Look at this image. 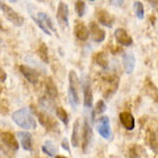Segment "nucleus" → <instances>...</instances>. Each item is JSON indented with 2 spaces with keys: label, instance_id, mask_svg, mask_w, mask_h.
I'll list each match as a JSON object with an SVG mask.
<instances>
[{
  "label": "nucleus",
  "instance_id": "1",
  "mask_svg": "<svg viewBox=\"0 0 158 158\" xmlns=\"http://www.w3.org/2000/svg\"><path fill=\"white\" fill-rule=\"evenodd\" d=\"M12 120L16 125H19L23 129L27 131H33L37 128V121L34 116L32 115V112L27 110V108H21L12 113Z\"/></svg>",
  "mask_w": 158,
  "mask_h": 158
},
{
  "label": "nucleus",
  "instance_id": "2",
  "mask_svg": "<svg viewBox=\"0 0 158 158\" xmlns=\"http://www.w3.org/2000/svg\"><path fill=\"white\" fill-rule=\"evenodd\" d=\"M79 88H81V82L75 71H70L69 74V102L73 107H77L79 104Z\"/></svg>",
  "mask_w": 158,
  "mask_h": 158
},
{
  "label": "nucleus",
  "instance_id": "3",
  "mask_svg": "<svg viewBox=\"0 0 158 158\" xmlns=\"http://www.w3.org/2000/svg\"><path fill=\"white\" fill-rule=\"evenodd\" d=\"M32 19L34 20V23L40 27V29H41L45 34H48V36H50L53 32H56V27H54L52 19L49 17L45 12H38L36 16L33 15Z\"/></svg>",
  "mask_w": 158,
  "mask_h": 158
},
{
  "label": "nucleus",
  "instance_id": "4",
  "mask_svg": "<svg viewBox=\"0 0 158 158\" xmlns=\"http://www.w3.org/2000/svg\"><path fill=\"white\" fill-rule=\"evenodd\" d=\"M82 88H83V104L86 110L92 108V90H91V83L87 77H83L82 81Z\"/></svg>",
  "mask_w": 158,
  "mask_h": 158
},
{
  "label": "nucleus",
  "instance_id": "5",
  "mask_svg": "<svg viewBox=\"0 0 158 158\" xmlns=\"http://www.w3.org/2000/svg\"><path fill=\"white\" fill-rule=\"evenodd\" d=\"M37 118L40 121V124H41L44 128H45L46 131H49L50 133H56L57 131L59 132L58 129V125L57 123L53 120V118L48 115V113H42V112H37Z\"/></svg>",
  "mask_w": 158,
  "mask_h": 158
},
{
  "label": "nucleus",
  "instance_id": "6",
  "mask_svg": "<svg viewBox=\"0 0 158 158\" xmlns=\"http://www.w3.org/2000/svg\"><path fill=\"white\" fill-rule=\"evenodd\" d=\"M2 141L4 148H7L8 150L12 153H17L19 150V141L16 140V136L11 132H3L2 133Z\"/></svg>",
  "mask_w": 158,
  "mask_h": 158
},
{
  "label": "nucleus",
  "instance_id": "7",
  "mask_svg": "<svg viewBox=\"0 0 158 158\" xmlns=\"http://www.w3.org/2000/svg\"><path fill=\"white\" fill-rule=\"evenodd\" d=\"M91 142H92V128L90 125V123L86 120L85 124H83V132H82V149H83V153L88 152V148L91 146Z\"/></svg>",
  "mask_w": 158,
  "mask_h": 158
},
{
  "label": "nucleus",
  "instance_id": "8",
  "mask_svg": "<svg viewBox=\"0 0 158 158\" xmlns=\"http://www.w3.org/2000/svg\"><path fill=\"white\" fill-rule=\"evenodd\" d=\"M98 132L103 138L106 140H111L112 138V132L110 127V118L107 116H103L98 120Z\"/></svg>",
  "mask_w": 158,
  "mask_h": 158
},
{
  "label": "nucleus",
  "instance_id": "9",
  "mask_svg": "<svg viewBox=\"0 0 158 158\" xmlns=\"http://www.w3.org/2000/svg\"><path fill=\"white\" fill-rule=\"evenodd\" d=\"M2 9H3V12H4V16H6V19L8 20V21H11L13 25L21 27L23 24H24L23 16H20V15L16 11H13V9L9 7V6H4V4H3V8Z\"/></svg>",
  "mask_w": 158,
  "mask_h": 158
},
{
  "label": "nucleus",
  "instance_id": "10",
  "mask_svg": "<svg viewBox=\"0 0 158 158\" xmlns=\"http://www.w3.org/2000/svg\"><path fill=\"white\" fill-rule=\"evenodd\" d=\"M57 20L61 24L62 28H67L69 27V7L66 3L61 2L58 4L57 8Z\"/></svg>",
  "mask_w": 158,
  "mask_h": 158
},
{
  "label": "nucleus",
  "instance_id": "11",
  "mask_svg": "<svg viewBox=\"0 0 158 158\" xmlns=\"http://www.w3.org/2000/svg\"><path fill=\"white\" fill-rule=\"evenodd\" d=\"M16 136L19 138V142L21 148L27 152H32L33 149V138H32V135L29 132H17Z\"/></svg>",
  "mask_w": 158,
  "mask_h": 158
},
{
  "label": "nucleus",
  "instance_id": "12",
  "mask_svg": "<svg viewBox=\"0 0 158 158\" xmlns=\"http://www.w3.org/2000/svg\"><path fill=\"white\" fill-rule=\"evenodd\" d=\"M90 36L92 38V41L94 42H98V44H100L104 41V38H106V32L103 31V29L98 25L96 23H90Z\"/></svg>",
  "mask_w": 158,
  "mask_h": 158
},
{
  "label": "nucleus",
  "instance_id": "13",
  "mask_svg": "<svg viewBox=\"0 0 158 158\" xmlns=\"http://www.w3.org/2000/svg\"><path fill=\"white\" fill-rule=\"evenodd\" d=\"M115 40L117 41V44H120L121 46H131L133 44L132 37L127 33L125 29H123V28H118L115 31Z\"/></svg>",
  "mask_w": 158,
  "mask_h": 158
},
{
  "label": "nucleus",
  "instance_id": "14",
  "mask_svg": "<svg viewBox=\"0 0 158 158\" xmlns=\"http://www.w3.org/2000/svg\"><path fill=\"white\" fill-rule=\"evenodd\" d=\"M123 66H124L127 74L133 73L135 66H136V58H135V54H133L132 52L123 53Z\"/></svg>",
  "mask_w": 158,
  "mask_h": 158
},
{
  "label": "nucleus",
  "instance_id": "15",
  "mask_svg": "<svg viewBox=\"0 0 158 158\" xmlns=\"http://www.w3.org/2000/svg\"><path fill=\"white\" fill-rule=\"evenodd\" d=\"M96 17H98L99 24L103 25V27L111 28L113 25V23H115V19H113V16L108 13L106 9H100V11H98L96 12Z\"/></svg>",
  "mask_w": 158,
  "mask_h": 158
},
{
  "label": "nucleus",
  "instance_id": "16",
  "mask_svg": "<svg viewBox=\"0 0 158 158\" xmlns=\"http://www.w3.org/2000/svg\"><path fill=\"white\" fill-rule=\"evenodd\" d=\"M20 71H21L24 78H25L29 83H32V85H37L38 74H37V71L34 70V69L29 67V66H20Z\"/></svg>",
  "mask_w": 158,
  "mask_h": 158
},
{
  "label": "nucleus",
  "instance_id": "17",
  "mask_svg": "<svg viewBox=\"0 0 158 158\" xmlns=\"http://www.w3.org/2000/svg\"><path fill=\"white\" fill-rule=\"evenodd\" d=\"M74 33H75V37L79 41H86L90 37V29H88L83 23H77L75 28H74Z\"/></svg>",
  "mask_w": 158,
  "mask_h": 158
},
{
  "label": "nucleus",
  "instance_id": "18",
  "mask_svg": "<svg viewBox=\"0 0 158 158\" xmlns=\"http://www.w3.org/2000/svg\"><path fill=\"white\" fill-rule=\"evenodd\" d=\"M120 123L127 131L135 129V117L131 112H121L120 113Z\"/></svg>",
  "mask_w": 158,
  "mask_h": 158
},
{
  "label": "nucleus",
  "instance_id": "19",
  "mask_svg": "<svg viewBox=\"0 0 158 158\" xmlns=\"http://www.w3.org/2000/svg\"><path fill=\"white\" fill-rule=\"evenodd\" d=\"M56 100H54L53 98L50 96H41L40 98V106H41V108L44 111H46V112H52V111H56L57 110V107H56V103H54Z\"/></svg>",
  "mask_w": 158,
  "mask_h": 158
},
{
  "label": "nucleus",
  "instance_id": "20",
  "mask_svg": "<svg viewBox=\"0 0 158 158\" xmlns=\"http://www.w3.org/2000/svg\"><path fill=\"white\" fill-rule=\"evenodd\" d=\"M81 140H82V132H81V123L79 120H77L74 123V127H73V135H71V145L74 148H78L79 144H81Z\"/></svg>",
  "mask_w": 158,
  "mask_h": 158
},
{
  "label": "nucleus",
  "instance_id": "21",
  "mask_svg": "<svg viewBox=\"0 0 158 158\" xmlns=\"http://www.w3.org/2000/svg\"><path fill=\"white\" fill-rule=\"evenodd\" d=\"M94 61H95L98 66H100L102 69H104V70L108 69V58L106 56V53H98L96 56L94 57Z\"/></svg>",
  "mask_w": 158,
  "mask_h": 158
},
{
  "label": "nucleus",
  "instance_id": "22",
  "mask_svg": "<svg viewBox=\"0 0 158 158\" xmlns=\"http://www.w3.org/2000/svg\"><path fill=\"white\" fill-rule=\"evenodd\" d=\"M46 95L48 96H50L53 98L54 100L58 98V91H57V87L56 85H54V82L52 81L50 78L48 79V82H46Z\"/></svg>",
  "mask_w": 158,
  "mask_h": 158
},
{
  "label": "nucleus",
  "instance_id": "23",
  "mask_svg": "<svg viewBox=\"0 0 158 158\" xmlns=\"http://www.w3.org/2000/svg\"><path fill=\"white\" fill-rule=\"evenodd\" d=\"M42 152L48 154L49 157H56L57 154V148L52 141H45V144L42 145Z\"/></svg>",
  "mask_w": 158,
  "mask_h": 158
},
{
  "label": "nucleus",
  "instance_id": "24",
  "mask_svg": "<svg viewBox=\"0 0 158 158\" xmlns=\"http://www.w3.org/2000/svg\"><path fill=\"white\" fill-rule=\"evenodd\" d=\"M56 113H57L58 118L63 123V124H65V125H67V124H69V113H67L65 110H63L62 107H57Z\"/></svg>",
  "mask_w": 158,
  "mask_h": 158
},
{
  "label": "nucleus",
  "instance_id": "25",
  "mask_svg": "<svg viewBox=\"0 0 158 158\" xmlns=\"http://www.w3.org/2000/svg\"><path fill=\"white\" fill-rule=\"evenodd\" d=\"M145 90H148L149 95H150L152 98L157 99V102H158V91H157V87L153 85L150 81H146V83H145Z\"/></svg>",
  "mask_w": 158,
  "mask_h": 158
},
{
  "label": "nucleus",
  "instance_id": "26",
  "mask_svg": "<svg viewBox=\"0 0 158 158\" xmlns=\"http://www.w3.org/2000/svg\"><path fill=\"white\" fill-rule=\"evenodd\" d=\"M149 142H150L152 149L154 150L156 153H158V131H154V132H152V133H150Z\"/></svg>",
  "mask_w": 158,
  "mask_h": 158
},
{
  "label": "nucleus",
  "instance_id": "27",
  "mask_svg": "<svg viewBox=\"0 0 158 158\" xmlns=\"http://www.w3.org/2000/svg\"><path fill=\"white\" fill-rule=\"evenodd\" d=\"M106 110H107L106 102H104V100H99V102L96 103L95 108H94V111H92V117H95L96 115H99V113H103Z\"/></svg>",
  "mask_w": 158,
  "mask_h": 158
},
{
  "label": "nucleus",
  "instance_id": "28",
  "mask_svg": "<svg viewBox=\"0 0 158 158\" xmlns=\"http://www.w3.org/2000/svg\"><path fill=\"white\" fill-rule=\"evenodd\" d=\"M37 54H38V57L42 59L44 62H49V56H48V48L45 44H41L38 48V50H37Z\"/></svg>",
  "mask_w": 158,
  "mask_h": 158
},
{
  "label": "nucleus",
  "instance_id": "29",
  "mask_svg": "<svg viewBox=\"0 0 158 158\" xmlns=\"http://www.w3.org/2000/svg\"><path fill=\"white\" fill-rule=\"evenodd\" d=\"M133 8H135V13H136V16H137L138 20L144 19V6H142L141 2H135Z\"/></svg>",
  "mask_w": 158,
  "mask_h": 158
},
{
  "label": "nucleus",
  "instance_id": "30",
  "mask_svg": "<svg viewBox=\"0 0 158 158\" xmlns=\"http://www.w3.org/2000/svg\"><path fill=\"white\" fill-rule=\"evenodd\" d=\"M75 12L79 17H83L86 13V4L83 0H78V2L75 3Z\"/></svg>",
  "mask_w": 158,
  "mask_h": 158
},
{
  "label": "nucleus",
  "instance_id": "31",
  "mask_svg": "<svg viewBox=\"0 0 158 158\" xmlns=\"http://www.w3.org/2000/svg\"><path fill=\"white\" fill-rule=\"evenodd\" d=\"M140 152H141V148L140 146H132L129 149V157L131 158H140Z\"/></svg>",
  "mask_w": 158,
  "mask_h": 158
},
{
  "label": "nucleus",
  "instance_id": "32",
  "mask_svg": "<svg viewBox=\"0 0 158 158\" xmlns=\"http://www.w3.org/2000/svg\"><path fill=\"white\" fill-rule=\"evenodd\" d=\"M62 148H63V149H65L66 152L70 153V145H69L67 138H63V140H62Z\"/></svg>",
  "mask_w": 158,
  "mask_h": 158
},
{
  "label": "nucleus",
  "instance_id": "33",
  "mask_svg": "<svg viewBox=\"0 0 158 158\" xmlns=\"http://www.w3.org/2000/svg\"><path fill=\"white\" fill-rule=\"evenodd\" d=\"M6 81H7V74H6V71H4L2 67H0V83L6 82Z\"/></svg>",
  "mask_w": 158,
  "mask_h": 158
},
{
  "label": "nucleus",
  "instance_id": "34",
  "mask_svg": "<svg viewBox=\"0 0 158 158\" xmlns=\"http://www.w3.org/2000/svg\"><path fill=\"white\" fill-rule=\"evenodd\" d=\"M110 2L113 4L115 7H120L123 6V3H124V0H110Z\"/></svg>",
  "mask_w": 158,
  "mask_h": 158
},
{
  "label": "nucleus",
  "instance_id": "35",
  "mask_svg": "<svg viewBox=\"0 0 158 158\" xmlns=\"http://www.w3.org/2000/svg\"><path fill=\"white\" fill-rule=\"evenodd\" d=\"M0 32H4V28H3V25H2V21H0Z\"/></svg>",
  "mask_w": 158,
  "mask_h": 158
},
{
  "label": "nucleus",
  "instance_id": "36",
  "mask_svg": "<svg viewBox=\"0 0 158 158\" xmlns=\"http://www.w3.org/2000/svg\"><path fill=\"white\" fill-rule=\"evenodd\" d=\"M56 158H67V157H63V156H56Z\"/></svg>",
  "mask_w": 158,
  "mask_h": 158
},
{
  "label": "nucleus",
  "instance_id": "37",
  "mask_svg": "<svg viewBox=\"0 0 158 158\" xmlns=\"http://www.w3.org/2000/svg\"><path fill=\"white\" fill-rule=\"evenodd\" d=\"M11 3H16V2H19V0H9Z\"/></svg>",
  "mask_w": 158,
  "mask_h": 158
},
{
  "label": "nucleus",
  "instance_id": "38",
  "mask_svg": "<svg viewBox=\"0 0 158 158\" xmlns=\"http://www.w3.org/2000/svg\"><path fill=\"white\" fill-rule=\"evenodd\" d=\"M3 8V4H2V2H0V9H2Z\"/></svg>",
  "mask_w": 158,
  "mask_h": 158
},
{
  "label": "nucleus",
  "instance_id": "39",
  "mask_svg": "<svg viewBox=\"0 0 158 158\" xmlns=\"http://www.w3.org/2000/svg\"><path fill=\"white\" fill-rule=\"evenodd\" d=\"M88 2H95V0H88Z\"/></svg>",
  "mask_w": 158,
  "mask_h": 158
},
{
  "label": "nucleus",
  "instance_id": "40",
  "mask_svg": "<svg viewBox=\"0 0 158 158\" xmlns=\"http://www.w3.org/2000/svg\"><path fill=\"white\" fill-rule=\"evenodd\" d=\"M0 94H2V87H0Z\"/></svg>",
  "mask_w": 158,
  "mask_h": 158
}]
</instances>
